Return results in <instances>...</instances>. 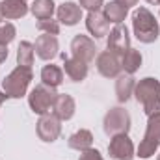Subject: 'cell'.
<instances>
[{"instance_id":"1","label":"cell","mask_w":160,"mask_h":160,"mask_svg":"<svg viewBox=\"0 0 160 160\" xmlns=\"http://www.w3.org/2000/svg\"><path fill=\"white\" fill-rule=\"evenodd\" d=\"M132 30L140 43H155L160 36V26L155 15L147 8H138L132 13Z\"/></svg>"},{"instance_id":"2","label":"cell","mask_w":160,"mask_h":160,"mask_svg":"<svg viewBox=\"0 0 160 160\" xmlns=\"http://www.w3.org/2000/svg\"><path fill=\"white\" fill-rule=\"evenodd\" d=\"M134 97L143 106V112L147 116L160 112V80L153 78V77H145L140 82H136Z\"/></svg>"},{"instance_id":"3","label":"cell","mask_w":160,"mask_h":160,"mask_svg":"<svg viewBox=\"0 0 160 160\" xmlns=\"http://www.w3.org/2000/svg\"><path fill=\"white\" fill-rule=\"evenodd\" d=\"M32 78H34L32 69L17 65L8 77H4V80H2V89L8 95V99H21V97L26 95Z\"/></svg>"},{"instance_id":"4","label":"cell","mask_w":160,"mask_h":160,"mask_svg":"<svg viewBox=\"0 0 160 160\" xmlns=\"http://www.w3.org/2000/svg\"><path fill=\"white\" fill-rule=\"evenodd\" d=\"M58 93L54 88L50 86H45L39 84L36 86L30 95H28V104H30V110L38 116H45V114H50L52 112V106H54V101H56Z\"/></svg>"},{"instance_id":"5","label":"cell","mask_w":160,"mask_h":160,"mask_svg":"<svg viewBox=\"0 0 160 160\" xmlns=\"http://www.w3.org/2000/svg\"><path fill=\"white\" fill-rule=\"evenodd\" d=\"M102 128L108 136H116V134H128L130 130V114L123 108V106H114L106 112L104 121H102Z\"/></svg>"},{"instance_id":"6","label":"cell","mask_w":160,"mask_h":160,"mask_svg":"<svg viewBox=\"0 0 160 160\" xmlns=\"http://www.w3.org/2000/svg\"><path fill=\"white\" fill-rule=\"evenodd\" d=\"M95 65H97V71L104 78H118L121 75V71H123V67H121V56L110 52V50H102L101 54H97Z\"/></svg>"},{"instance_id":"7","label":"cell","mask_w":160,"mask_h":160,"mask_svg":"<svg viewBox=\"0 0 160 160\" xmlns=\"http://www.w3.org/2000/svg\"><path fill=\"white\" fill-rule=\"evenodd\" d=\"M108 155L114 160H132L136 157L134 143L128 138V134H116L110 138L108 143Z\"/></svg>"},{"instance_id":"8","label":"cell","mask_w":160,"mask_h":160,"mask_svg":"<svg viewBox=\"0 0 160 160\" xmlns=\"http://www.w3.org/2000/svg\"><path fill=\"white\" fill-rule=\"evenodd\" d=\"M38 136L39 140L47 142V143H52L60 138L62 134V121L58 119L52 112L50 114H45V116H39V121H38Z\"/></svg>"},{"instance_id":"9","label":"cell","mask_w":160,"mask_h":160,"mask_svg":"<svg viewBox=\"0 0 160 160\" xmlns=\"http://www.w3.org/2000/svg\"><path fill=\"white\" fill-rule=\"evenodd\" d=\"M106 48L114 54H125L128 48H130V38H128V30L125 24H116L108 36H106Z\"/></svg>"},{"instance_id":"10","label":"cell","mask_w":160,"mask_h":160,"mask_svg":"<svg viewBox=\"0 0 160 160\" xmlns=\"http://www.w3.org/2000/svg\"><path fill=\"white\" fill-rule=\"evenodd\" d=\"M71 52H73L75 58H80V60H84L86 63H89V62H93L95 56H97L95 41L91 39V38H88V36L78 34V36H75L73 41H71Z\"/></svg>"},{"instance_id":"11","label":"cell","mask_w":160,"mask_h":160,"mask_svg":"<svg viewBox=\"0 0 160 160\" xmlns=\"http://www.w3.org/2000/svg\"><path fill=\"white\" fill-rule=\"evenodd\" d=\"M34 50L38 54V58L45 60V62H50L54 60L58 54H60V43L56 36H50V34H43L39 36L36 43H34Z\"/></svg>"},{"instance_id":"12","label":"cell","mask_w":160,"mask_h":160,"mask_svg":"<svg viewBox=\"0 0 160 160\" xmlns=\"http://www.w3.org/2000/svg\"><path fill=\"white\" fill-rule=\"evenodd\" d=\"M86 28H88V32L95 39H101V38L108 36V32H110V21L104 17L102 11H88Z\"/></svg>"},{"instance_id":"13","label":"cell","mask_w":160,"mask_h":160,"mask_svg":"<svg viewBox=\"0 0 160 160\" xmlns=\"http://www.w3.org/2000/svg\"><path fill=\"white\" fill-rule=\"evenodd\" d=\"M56 17H58V22L60 24L75 26V24H78L80 19H82V8H80L77 2H63V4L58 6Z\"/></svg>"},{"instance_id":"14","label":"cell","mask_w":160,"mask_h":160,"mask_svg":"<svg viewBox=\"0 0 160 160\" xmlns=\"http://www.w3.org/2000/svg\"><path fill=\"white\" fill-rule=\"evenodd\" d=\"M75 110H77L75 99L67 93H58V97L54 101V106H52V114L60 121H69L75 116Z\"/></svg>"},{"instance_id":"15","label":"cell","mask_w":160,"mask_h":160,"mask_svg":"<svg viewBox=\"0 0 160 160\" xmlns=\"http://www.w3.org/2000/svg\"><path fill=\"white\" fill-rule=\"evenodd\" d=\"M62 58H63V71H65V75L69 77V80H73V82H82V80H86L89 67H88V63H86L84 60L75 58V56H73V58H67L65 54H62Z\"/></svg>"},{"instance_id":"16","label":"cell","mask_w":160,"mask_h":160,"mask_svg":"<svg viewBox=\"0 0 160 160\" xmlns=\"http://www.w3.org/2000/svg\"><path fill=\"white\" fill-rule=\"evenodd\" d=\"M28 11H30V8L22 0H2L0 2V15L8 21L22 19Z\"/></svg>"},{"instance_id":"17","label":"cell","mask_w":160,"mask_h":160,"mask_svg":"<svg viewBox=\"0 0 160 160\" xmlns=\"http://www.w3.org/2000/svg\"><path fill=\"white\" fill-rule=\"evenodd\" d=\"M134 88H136V80L132 75H119L116 80V95L119 102H127L132 95H134Z\"/></svg>"},{"instance_id":"18","label":"cell","mask_w":160,"mask_h":160,"mask_svg":"<svg viewBox=\"0 0 160 160\" xmlns=\"http://www.w3.org/2000/svg\"><path fill=\"white\" fill-rule=\"evenodd\" d=\"M67 145H69L71 149L78 151V153L89 149V147L93 145V134H91V130H88V128H80V130H77L75 134L69 136Z\"/></svg>"},{"instance_id":"19","label":"cell","mask_w":160,"mask_h":160,"mask_svg":"<svg viewBox=\"0 0 160 160\" xmlns=\"http://www.w3.org/2000/svg\"><path fill=\"white\" fill-rule=\"evenodd\" d=\"M102 13H104V17H106L110 22H114V24H123V21H125L127 15H128V8H125V6H123L121 2H118V0H112V2H108V4H104Z\"/></svg>"},{"instance_id":"20","label":"cell","mask_w":160,"mask_h":160,"mask_svg":"<svg viewBox=\"0 0 160 160\" xmlns=\"http://www.w3.org/2000/svg\"><path fill=\"white\" fill-rule=\"evenodd\" d=\"M142 52L136 48H128L125 54H121V67L127 75H134L142 67Z\"/></svg>"},{"instance_id":"21","label":"cell","mask_w":160,"mask_h":160,"mask_svg":"<svg viewBox=\"0 0 160 160\" xmlns=\"http://www.w3.org/2000/svg\"><path fill=\"white\" fill-rule=\"evenodd\" d=\"M41 84H45V86H50V88H58L62 82H63V69L62 67H58V65H52V63H48V65H45L43 69H41Z\"/></svg>"},{"instance_id":"22","label":"cell","mask_w":160,"mask_h":160,"mask_svg":"<svg viewBox=\"0 0 160 160\" xmlns=\"http://www.w3.org/2000/svg\"><path fill=\"white\" fill-rule=\"evenodd\" d=\"M30 11L38 21L52 19V15L56 11V4H54V0H34L30 6Z\"/></svg>"},{"instance_id":"23","label":"cell","mask_w":160,"mask_h":160,"mask_svg":"<svg viewBox=\"0 0 160 160\" xmlns=\"http://www.w3.org/2000/svg\"><path fill=\"white\" fill-rule=\"evenodd\" d=\"M34 58H36L34 45H32L30 41H21V43H19V48H17V65L32 69Z\"/></svg>"},{"instance_id":"24","label":"cell","mask_w":160,"mask_h":160,"mask_svg":"<svg viewBox=\"0 0 160 160\" xmlns=\"http://www.w3.org/2000/svg\"><path fill=\"white\" fill-rule=\"evenodd\" d=\"M149 119H147V128H145V138H149V140H153V142H157L160 145V112L157 114H151V116H147Z\"/></svg>"},{"instance_id":"25","label":"cell","mask_w":160,"mask_h":160,"mask_svg":"<svg viewBox=\"0 0 160 160\" xmlns=\"http://www.w3.org/2000/svg\"><path fill=\"white\" fill-rule=\"evenodd\" d=\"M157 149H158V143L143 136V140H142V142H140V145H138L136 157L147 160V158H151V157H155V155H157Z\"/></svg>"},{"instance_id":"26","label":"cell","mask_w":160,"mask_h":160,"mask_svg":"<svg viewBox=\"0 0 160 160\" xmlns=\"http://www.w3.org/2000/svg\"><path fill=\"white\" fill-rule=\"evenodd\" d=\"M15 36H17V28L11 22H8V21H0V45L8 47L11 41L15 39Z\"/></svg>"},{"instance_id":"27","label":"cell","mask_w":160,"mask_h":160,"mask_svg":"<svg viewBox=\"0 0 160 160\" xmlns=\"http://www.w3.org/2000/svg\"><path fill=\"white\" fill-rule=\"evenodd\" d=\"M38 30L43 34H50V36H58L60 34V22L54 19H41L38 21Z\"/></svg>"},{"instance_id":"28","label":"cell","mask_w":160,"mask_h":160,"mask_svg":"<svg viewBox=\"0 0 160 160\" xmlns=\"http://www.w3.org/2000/svg\"><path fill=\"white\" fill-rule=\"evenodd\" d=\"M78 6L88 11H101L104 8V0H78Z\"/></svg>"},{"instance_id":"29","label":"cell","mask_w":160,"mask_h":160,"mask_svg":"<svg viewBox=\"0 0 160 160\" xmlns=\"http://www.w3.org/2000/svg\"><path fill=\"white\" fill-rule=\"evenodd\" d=\"M78 160H104V158H102V155H101L97 149L89 147V149H86V151H82V153H80Z\"/></svg>"},{"instance_id":"30","label":"cell","mask_w":160,"mask_h":160,"mask_svg":"<svg viewBox=\"0 0 160 160\" xmlns=\"http://www.w3.org/2000/svg\"><path fill=\"white\" fill-rule=\"evenodd\" d=\"M6 60H8V47L0 45V63H4Z\"/></svg>"},{"instance_id":"31","label":"cell","mask_w":160,"mask_h":160,"mask_svg":"<svg viewBox=\"0 0 160 160\" xmlns=\"http://www.w3.org/2000/svg\"><path fill=\"white\" fill-rule=\"evenodd\" d=\"M118 2H121L125 8H128V9H130V8H132V6H136L140 0H118Z\"/></svg>"},{"instance_id":"32","label":"cell","mask_w":160,"mask_h":160,"mask_svg":"<svg viewBox=\"0 0 160 160\" xmlns=\"http://www.w3.org/2000/svg\"><path fill=\"white\" fill-rule=\"evenodd\" d=\"M6 99H8V95H6L4 91H0V106H2L4 102H6Z\"/></svg>"},{"instance_id":"33","label":"cell","mask_w":160,"mask_h":160,"mask_svg":"<svg viewBox=\"0 0 160 160\" xmlns=\"http://www.w3.org/2000/svg\"><path fill=\"white\" fill-rule=\"evenodd\" d=\"M145 2H147V4H153V6H160L158 0H145Z\"/></svg>"},{"instance_id":"34","label":"cell","mask_w":160,"mask_h":160,"mask_svg":"<svg viewBox=\"0 0 160 160\" xmlns=\"http://www.w3.org/2000/svg\"><path fill=\"white\" fill-rule=\"evenodd\" d=\"M157 160H160V155H158V157H157Z\"/></svg>"},{"instance_id":"35","label":"cell","mask_w":160,"mask_h":160,"mask_svg":"<svg viewBox=\"0 0 160 160\" xmlns=\"http://www.w3.org/2000/svg\"><path fill=\"white\" fill-rule=\"evenodd\" d=\"M22 2H28V0H22Z\"/></svg>"},{"instance_id":"36","label":"cell","mask_w":160,"mask_h":160,"mask_svg":"<svg viewBox=\"0 0 160 160\" xmlns=\"http://www.w3.org/2000/svg\"><path fill=\"white\" fill-rule=\"evenodd\" d=\"M158 4H160V0H158Z\"/></svg>"},{"instance_id":"37","label":"cell","mask_w":160,"mask_h":160,"mask_svg":"<svg viewBox=\"0 0 160 160\" xmlns=\"http://www.w3.org/2000/svg\"><path fill=\"white\" fill-rule=\"evenodd\" d=\"M0 17H2V15H0Z\"/></svg>"}]
</instances>
